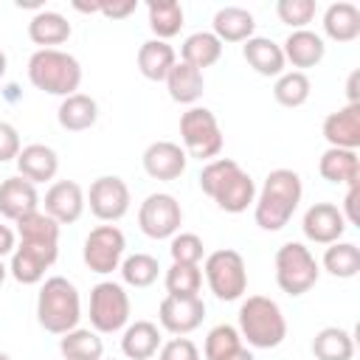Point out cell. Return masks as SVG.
<instances>
[{
  "instance_id": "40",
  "label": "cell",
  "mask_w": 360,
  "mask_h": 360,
  "mask_svg": "<svg viewBox=\"0 0 360 360\" xmlns=\"http://www.w3.org/2000/svg\"><path fill=\"white\" fill-rule=\"evenodd\" d=\"M239 346H242L239 329L231 326V323H217V326L205 335L202 354H205V360H222V357H228L231 352H236Z\"/></svg>"
},
{
  "instance_id": "43",
  "label": "cell",
  "mask_w": 360,
  "mask_h": 360,
  "mask_svg": "<svg viewBox=\"0 0 360 360\" xmlns=\"http://www.w3.org/2000/svg\"><path fill=\"white\" fill-rule=\"evenodd\" d=\"M158 360H200V349H197V343L191 338L177 335V338L160 343Z\"/></svg>"
},
{
  "instance_id": "37",
  "label": "cell",
  "mask_w": 360,
  "mask_h": 360,
  "mask_svg": "<svg viewBox=\"0 0 360 360\" xmlns=\"http://www.w3.org/2000/svg\"><path fill=\"white\" fill-rule=\"evenodd\" d=\"M309 93H312V82H309V76L301 73V70H284V73L276 79V84H273V98H276L281 107H290V110L307 104Z\"/></svg>"
},
{
  "instance_id": "24",
  "label": "cell",
  "mask_w": 360,
  "mask_h": 360,
  "mask_svg": "<svg viewBox=\"0 0 360 360\" xmlns=\"http://www.w3.org/2000/svg\"><path fill=\"white\" fill-rule=\"evenodd\" d=\"M160 343H163L160 329L152 321L127 323L124 332H121V352H124L127 360H149V357L158 354Z\"/></svg>"
},
{
  "instance_id": "23",
  "label": "cell",
  "mask_w": 360,
  "mask_h": 360,
  "mask_svg": "<svg viewBox=\"0 0 360 360\" xmlns=\"http://www.w3.org/2000/svg\"><path fill=\"white\" fill-rule=\"evenodd\" d=\"M242 59L248 62V68H253L259 76H281L287 62L281 53V45L273 42L270 37H250L248 42H242Z\"/></svg>"
},
{
  "instance_id": "49",
  "label": "cell",
  "mask_w": 360,
  "mask_h": 360,
  "mask_svg": "<svg viewBox=\"0 0 360 360\" xmlns=\"http://www.w3.org/2000/svg\"><path fill=\"white\" fill-rule=\"evenodd\" d=\"M222 360H256V354L248 349V346H239L236 352H231L228 357H222Z\"/></svg>"
},
{
  "instance_id": "35",
  "label": "cell",
  "mask_w": 360,
  "mask_h": 360,
  "mask_svg": "<svg viewBox=\"0 0 360 360\" xmlns=\"http://www.w3.org/2000/svg\"><path fill=\"white\" fill-rule=\"evenodd\" d=\"M321 264L335 278H354L360 273V248L354 242H332L326 245Z\"/></svg>"
},
{
  "instance_id": "4",
  "label": "cell",
  "mask_w": 360,
  "mask_h": 360,
  "mask_svg": "<svg viewBox=\"0 0 360 360\" xmlns=\"http://www.w3.org/2000/svg\"><path fill=\"white\" fill-rule=\"evenodd\" d=\"M28 82L48 93V96H59L68 98L73 93H79L82 84V65L73 53L59 51V48H39L31 53L28 59Z\"/></svg>"
},
{
  "instance_id": "21",
  "label": "cell",
  "mask_w": 360,
  "mask_h": 360,
  "mask_svg": "<svg viewBox=\"0 0 360 360\" xmlns=\"http://www.w3.org/2000/svg\"><path fill=\"white\" fill-rule=\"evenodd\" d=\"M17 174L25 177L28 183H45L53 180L59 172V155L48 146V143H28L20 149L17 155Z\"/></svg>"
},
{
  "instance_id": "30",
  "label": "cell",
  "mask_w": 360,
  "mask_h": 360,
  "mask_svg": "<svg viewBox=\"0 0 360 360\" xmlns=\"http://www.w3.org/2000/svg\"><path fill=\"white\" fill-rule=\"evenodd\" d=\"M56 121L68 132H84V129H90L98 121V104L87 93H73V96L59 101Z\"/></svg>"
},
{
  "instance_id": "9",
  "label": "cell",
  "mask_w": 360,
  "mask_h": 360,
  "mask_svg": "<svg viewBox=\"0 0 360 360\" xmlns=\"http://www.w3.org/2000/svg\"><path fill=\"white\" fill-rule=\"evenodd\" d=\"M129 292L118 281H98L90 290V329L98 335H115L124 332L129 323Z\"/></svg>"
},
{
  "instance_id": "51",
  "label": "cell",
  "mask_w": 360,
  "mask_h": 360,
  "mask_svg": "<svg viewBox=\"0 0 360 360\" xmlns=\"http://www.w3.org/2000/svg\"><path fill=\"white\" fill-rule=\"evenodd\" d=\"M17 6L20 8H37V11H42V0H17Z\"/></svg>"
},
{
  "instance_id": "7",
  "label": "cell",
  "mask_w": 360,
  "mask_h": 360,
  "mask_svg": "<svg viewBox=\"0 0 360 360\" xmlns=\"http://www.w3.org/2000/svg\"><path fill=\"white\" fill-rule=\"evenodd\" d=\"M180 141L188 158H197L205 163L219 158L222 143H225L217 115L208 107H197V104L180 115Z\"/></svg>"
},
{
  "instance_id": "36",
  "label": "cell",
  "mask_w": 360,
  "mask_h": 360,
  "mask_svg": "<svg viewBox=\"0 0 360 360\" xmlns=\"http://www.w3.org/2000/svg\"><path fill=\"white\" fill-rule=\"evenodd\" d=\"M14 225H17L20 242H31V245H59V222L51 219L42 208L25 214V217L17 219Z\"/></svg>"
},
{
  "instance_id": "38",
  "label": "cell",
  "mask_w": 360,
  "mask_h": 360,
  "mask_svg": "<svg viewBox=\"0 0 360 360\" xmlns=\"http://www.w3.org/2000/svg\"><path fill=\"white\" fill-rule=\"evenodd\" d=\"M121 281L135 287V290H143V287H152L158 281V273H160V264L152 253H132V256H124L121 267Z\"/></svg>"
},
{
  "instance_id": "14",
  "label": "cell",
  "mask_w": 360,
  "mask_h": 360,
  "mask_svg": "<svg viewBox=\"0 0 360 360\" xmlns=\"http://www.w3.org/2000/svg\"><path fill=\"white\" fill-rule=\"evenodd\" d=\"M39 205L59 225H73L84 214L87 200H84V191H82V186L76 180H53L48 186L45 197L39 200Z\"/></svg>"
},
{
  "instance_id": "29",
  "label": "cell",
  "mask_w": 360,
  "mask_h": 360,
  "mask_svg": "<svg viewBox=\"0 0 360 360\" xmlns=\"http://www.w3.org/2000/svg\"><path fill=\"white\" fill-rule=\"evenodd\" d=\"M135 62H138V70H141L143 79H149V82H163V79L169 76V70L174 68L177 53H174V48H172L169 42L152 37V39H146V42L138 48Z\"/></svg>"
},
{
  "instance_id": "1",
  "label": "cell",
  "mask_w": 360,
  "mask_h": 360,
  "mask_svg": "<svg viewBox=\"0 0 360 360\" xmlns=\"http://www.w3.org/2000/svg\"><path fill=\"white\" fill-rule=\"evenodd\" d=\"M301 194H304V183H301V174L292 172V169H273L262 188L256 191V200H253V219L262 231H281L298 202H301Z\"/></svg>"
},
{
  "instance_id": "53",
  "label": "cell",
  "mask_w": 360,
  "mask_h": 360,
  "mask_svg": "<svg viewBox=\"0 0 360 360\" xmlns=\"http://www.w3.org/2000/svg\"><path fill=\"white\" fill-rule=\"evenodd\" d=\"M6 276H8V267H6V264H3V259H0V284L6 281Z\"/></svg>"
},
{
  "instance_id": "41",
  "label": "cell",
  "mask_w": 360,
  "mask_h": 360,
  "mask_svg": "<svg viewBox=\"0 0 360 360\" xmlns=\"http://www.w3.org/2000/svg\"><path fill=\"white\" fill-rule=\"evenodd\" d=\"M169 253H172V262H177V264H200L205 256V245L197 233L177 231L169 239Z\"/></svg>"
},
{
  "instance_id": "8",
  "label": "cell",
  "mask_w": 360,
  "mask_h": 360,
  "mask_svg": "<svg viewBox=\"0 0 360 360\" xmlns=\"http://www.w3.org/2000/svg\"><path fill=\"white\" fill-rule=\"evenodd\" d=\"M202 276L208 290L219 301H239L248 290V267L242 253L233 248H219L208 253L202 262Z\"/></svg>"
},
{
  "instance_id": "13",
  "label": "cell",
  "mask_w": 360,
  "mask_h": 360,
  "mask_svg": "<svg viewBox=\"0 0 360 360\" xmlns=\"http://www.w3.org/2000/svg\"><path fill=\"white\" fill-rule=\"evenodd\" d=\"M56 256H59V245L20 242L11 253L8 276L20 284H39V281H45V270L56 262Z\"/></svg>"
},
{
  "instance_id": "20",
  "label": "cell",
  "mask_w": 360,
  "mask_h": 360,
  "mask_svg": "<svg viewBox=\"0 0 360 360\" xmlns=\"http://www.w3.org/2000/svg\"><path fill=\"white\" fill-rule=\"evenodd\" d=\"M31 211H39V194H37V186L28 183L25 177L14 174V177H6L0 183V214L11 222L22 219L25 214Z\"/></svg>"
},
{
  "instance_id": "18",
  "label": "cell",
  "mask_w": 360,
  "mask_h": 360,
  "mask_svg": "<svg viewBox=\"0 0 360 360\" xmlns=\"http://www.w3.org/2000/svg\"><path fill=\"white\" fill-rule=\"evenodd\" d=\"M323 138L335 149H360V104H346L323 118Z\"/></svg>"
},
{
  "instance_id": "11",
  "label": "cell",
  "mask_w": 360,
  "mask_h": 360,
  "mask_svg": "<svg viewBox=\"0 0 360 360\" xmlns=\"http://www.w3.org/2000/svg\"><path fill=\"white\" fill-rule=\"evenodd\" d=\"M183 225V208L177 197L166 191L149 194L138 208V228L149 239H172Z\"/></svg>"
},
{
  "instance_id": "31",
  "label": "cell",
  "mask_w": 360,
  "mask_h": 360,
  "mask_svg": "<svg viewBox=\"0 0 360 360\" xmlns=\"http://www.w3.org/2000/svg\"><path fill=\"white\" fill-rule=\"evenodd\" d=\"M219 56H222V42L211 31H194L180 45V62H186L197 70H205V68L217 65Z\"/></svg>"
},
{
  "instance_id": "17",
  "label": "cell",
  "mask_w": 360,
  "mask_h": 360,
  "mask_svg": "<svg viewBox=\"0 0 360 360\" xmlns=\"http://www.w3.org/2000/svg\"><path fill=\"white\" fill-rule=\"evenodd\" d=\"M143 172L152 177V180H177L183 172H186V163H188V155L183 152L180 143L174 141H155L143 149Z\"/></svg>"
},
{
  "instance_id": "27",
  "label": "cell",
  "mask_w": 360,
  "mask_h": 360,
  "mask_svg": "<svg viewBox=\"0 0 360 360\" xmlns=\"http://www.w3.org/2000/svg\"><path fill=\"white\" fill-rule=\"evenodd\" d=\"M321 25L332 42H354L360 37V8L349 0H338L326 6Z\"/></svg>"
},
{
  "instance_id": "34",
  "label": "cell",
  "mask_w": 360,
  "mask_h": 360,
  "mask_svg": "<svg viewBox=\"0 0 360 360\" xmlns=\"http://www.w3.org/2000/svg\"><path fill=\"white\" fill-rule=\"evenodd\" d=\"M146 17H149V28L155 34V39H172L180 34L183 28V6L177 0H149L146 3Z\"/></svg>"
},
{
  "instance_id": "44",
  "label": "cell",
  "mask_w": 360,
  "mask_h": 360,
  "mask_svg": "<svg viewBox=\"0 0 360 360\" xmlns=\"http://www.w3.org/2000/svg\"><path fill=\"white\" fill-rule=\"evenodd\" d=\"M22 143H20V132L14 124L8 121H0V163H8V160H17Z\"/></svg>"
},
{
  "instance_id": "46",
  "label": "cell",
  "mask_w": 360,
  "mask_h": 360,
  "mask_svg": "<svg viewBox=\"0 0 360 360\" xmlns=\"http://www.w3.org/2000/svg\"><path fill=\"white\" fill-rule=\"evenodd\" d=\"M357 202H360V183H354V186H346V197H343V208H340V214H343L346 225H357V222H360V214H357Z\"/></svg>"
},
{
  "instance_id": "2",
  "label": "cell",
  "mask_w": 360,
  "mask_h": 360,
  "mask_svg": "<svg viewBox=\"0 0 360 360\" xmlns=\"http://www.w3.org/2000/svg\"><path fill=\"white\" fill-rule=\"evenodd\" d=\"M200 188L208 194L225 214H242L256 200L253 177L233 158H214L200 172Z\"/></svg>"
},
{
  "instance_id": "33",
  "label": "cell",
  "mask_w": 360,
  "mask_h": 360,
  "mask_svg": "<svg viewBox=\"0 0 360 360\" xmlns=\"http://www.w3.org/2000/svg\"><path fill=\"white\" fill-rule=\"evenodd\" d=\"M59 354L65 360H101L104 357V340L96 329L76 326L59 338Z\"/></svg>"
},
{
  "instance_id": "6",
  "label": "cell",
  "mask_w": 360,
  "mask_h": 360,
  "mask_svg": "<svg viewBox=\"0 0 360 360\" xmlns=\"http://www.w3.org/2000/svg\"><path fill=\"white\" fill-rule=\"evenodd\" d=\"M276 284L281 292L298 298L304 292H309L318 284L321 276V264L312 256V250L304 242H284L276 250Z\"/></svg>"
},
{
  "instance_id": "5",
  "label": "cell",
  "mask_w": 360,
  "mask_h": 360,
  "mask_svg": "<svg viewBox=\"0 0 360 360\" xmlns=\"http://www.w3.org/2000/svg\"><path fill=\"white\" fill-rule=\"evenodd\" d=\"M239 335L250 349H276L287 338V318L267 295H248L239 304Z\"/></svg>"
},
{
  "instance_id": "47",
  "label": "cell",
  "mask_w": 360,
  "mask_h": 360,
  "mask_svg": "<svg viewBox=\"0 0 360 360\" xmlns=\"http://www.w3.org/2000/svg\"><path fill=\"white\" fill-rule=\"evenodd\" d=\"M14 248H17V233H14L8 225L0 222V259H3V256H11Z\"/></svg>"
},
{
  "instance_id": "26",
  "label": "cell",
  "mask_w": 360,
  "mask_h": 360,
  "mask_svg": "<svg viewBox=\"0 0 360 360\" xmlns=\"http://www.w3.org/2000/svg\"><path fill=\"white\" fill-rule=\"evenodd\" d=\"M318 172H321V177L326 183L354 186V183H360V158L352 149H335V146H329L318 158Z\"/></svg>"
},
{
  "instance_id": "19",
  "label": "cell",
  "mask_w": 360,
  "mask_h": 360,
  "mask_svg": "<svg viewBox=\"0 0 360 360\" xmlns=\"http://www.w3.org/2000/svg\"><path fill=\"white\" fill-rule=\"evenodd\" d=\"M281 53H284V62L292 65L295 70H307V68H315L323 62L326 56V42L321 34L309 31V28H301V31H290V37L281 42Z\"/></svg>"
},
{
  "instance_id": "25",
  "label": "cell",
  "mask_w": 360,
  "mask_h": 360,
  "mask_svg": "<svg viewBox=\"0 0 360 360\" xmlns=\"http://www.w3.org/2000/svg\"><path fill=\"white\" fill-rule=\"evenodd\" d=\"M73 34V25L68 22L65 14L59 11H51V8H42L37 11L31 20H28V39L34 45H42V48H56V45H65Z\"/></svg>"
},
{
  "instance_id": "12",
  "label": "cell",
  "mask_w": 360,
  "mask_h": 360,
  "mask_svg": "<svg viewBox=\"0 0 360 360\" xmlns=\"http://www.w3.org/2000/svg\"><path fill=\"white\" fill-rule=\"evenodd\" d=\"M87 205H90V214L101 222H118L127 211H129V186L118 177V174H101L90 183V191L84 194Z\"/></svg>"
},
{
  "instance_id": "52",
  "label": "cell",
  "mask_w": 360,
  "mask_h": 360,
  "mask_svg": "<svg viewBox=\"0 0 360 360\" xmlns=\"http://www.w3.org/2000/svg\"><path fill=\"white\" fill-rule=\"evenodd\" d=\"M6 68H8V59H6V53L0 51V79L6 76Z\"/></svg>"
},
{
  "instance_id": "42",
  "label": "cell",
  "mask_w": 360,
  "mask_h": 360,
  "mask_svg": "<svg viewBox=\"0 0 360 360\" xmlns=\"http://www.w3.org/2000/svg\"><path fill=\"white\" fill-rule=\"evenodd\" d=\"M276 17L284 25H290L292 31H301L315 17V0H278L276 3Z\"/></svg>"
},
{
  "instance_id": "54",
  "label": "cell",
  "mask_w": 360,
  "mask_h": 360,
  "mask_svg": "<svg viewBox=\"0 0 360 360\" xmlns=\"http://www.w3.org/2000/svg\"><path fill=\"white\" fill-rule=\"evenodd\" d=\"M0 360H11V354L8 352H0Z\"/></svg>"
},
{
  "instance_id": "39",
  "label": "cell",
  "mask_w": 360,
  "mask_h": 360,
  "mask_svg": "<svg viewBox=\"0 0 360 360\" xmlns=\"http://www.w3.org/2000/svg\"><path fill=\"white\" fill-rule=\"evenodd\" d=\"M163 284H166V295L194 298L202 290V270H200V264H177V262H172V267L163 276Z\"/></svg>"
},
{
  "instance_id": "15",
  "label": "cell",
  "mask_w": 360,
  "mask_h": 360,
  "mask_svg": "<svg viewBox=\"0 0 360 360\" xmlns=\"http://www.w3.org/2000/svg\"><path fill=\"white\" fill-rule=\"evenodd\" d=\"M205 318V301L200 295L194 298H180V295H166L158 307V321L166 332L172 335H188L194 332Z\"/></svg>"
},
{
  "instance_id": "10",
  "label": "cell",
  "mask_w": 360,
  "mask_h": 360,
  "mask_svg": "<svg viewBox=\"0 0 360 360\" xmlns=\"http://www.w3.org/2000/svg\"><path fill=\"white\" fill-rule=\"evenodd\" d=\"M124 253H127V236L118 225H110V222L93 228L82 245V259L87 270L98 276H110L112 270H118L124 262Z\"/></svg>"
},
{
  "instance_id": "22",
  "label": "cell",
  "mask_w": 360,
  "mask_h": 360,
  "mask_svg": "<svg viewBox=\"0 0 360 360\" xmlns=\"http://www.w3.org/2000/svg\"><path fill=\"white\" fill-rule=\"evenodd\" d=\"M256 31V17L242 6H222L211 20V34L225 42H248Z\"/></svg>"
},
{
  "instance_id": "50",
  "label": "cell",
  "mask_w": 360,
  "mask_h": 360,
  "mask_svg": "<svg viewBox=\"0 0 360 360\" xmlns=\"http://www.w3.org/2000/svg\"><path fill=\"white\" fill-rule=\"evenodd\" d=\"M70 6H73L76 11H82V14H98V6H101V3H82V0H73Z\"/></svg>"
},
{
  "instance_id": "3",
  "label": "cell",
  "mask_w": 360,
  "mask_h": 360,
  "mask_svg": "<svg viewBox=\"0 0 360 360\" xmlns=\"http://www.w3.org/2000/svg\"><path fill=\"white\" fill-rule=\"evenodd\" d=\"M37 321L51 335H65L82 321V295L65 276H51L42 281L37 295Z\"/></svg>"
},
{
  "instance_id": "16",
  "label": "cell",
  "mask_w": 360,
  "mask_h": 360,
  "mask_svg": "<svg viewBox=\"0 0 360 360\" xmlns=\"http://www.w3.org/2000/svg\"><path fill=\"white\" fill-rule=\"evenodd\" d=\"M346 219L340 214V208L335 202H315L304 211V219H301V231L309 242L315 245H332V242H340V236L346 233Z\"/></svg>"
},
{
  "instance_id": "28",
  "label": "cell",
  "mask_w": 360,
  "mask_h": 360,
  "mask_svg": "<svg viewBox=\"0 0 360 360\" xmlns=\"http://www.w3.org/2000/svg\"><path fill=\"white\" fill-rule=\"evenodd\" d=\"M163 82H166V90H169L172 101H177V104L194 107L202 98V93H205L202 70H197V68H191L186 62H174V68L169 70V76Z\"/></svg>"
},
{
  "instance_id": "32",
  "label": "cell",
  "mask_w": 360,
  "mask_h": 360,
  "mask_svg": "<svg viewBox=\"0 0 360 360\" xmlns=\"http://www.w3.org/2000/svg\"><path fill=\"white\" fill-rule=\"evenodd\" d=\"M315 360H352L354 357V338L343 326H323L312 338Z\"/></svg>"
},
{
  "instance_id": "48",
  "label": "cell",
  "mask_w": 360,
  "mask_h": 360,
  "mask_svg": "<svg viewBox=\"0 0 360 360\" xmlns=\"http://www.w3.org/2000/svg\"><path fill=\"white\" fill-rule=\"evenodd\" d=\"M357 79H360V73L354 70V73L349 76V84H346V90H349V104H360V96H357Z\"/></svg>"
},
{
  "instance_id": "45",
  "label": "cell",
  "mask_w": 360,
  "mask_h": 360,
  "mask_svg": "<svg viewBox=\"0 0 360 360\" xmlns=\"http://www.w3.org/2000/svg\"><path fill=\"white\" fill-rule=\"evenodd\" d=\"M98 3H101L98 6V14L107 17V20H124V17H129V14L138 11V0H112V3L98 0Z\"/></svg>"
}]
</instances>
